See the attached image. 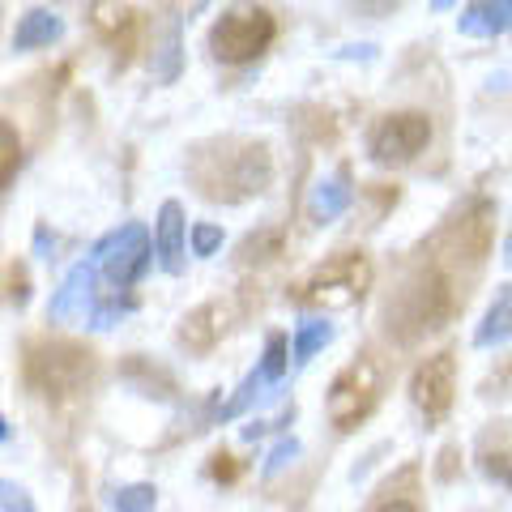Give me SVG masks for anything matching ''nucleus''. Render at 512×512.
<instances>
[{"instance_id":"nucleus-9","label":"nucleus","mask_w":512,"mask_h":512,"mask_svg":"<svg viewBox=\"0 0 512 512\" xmlns=\"http://www.w3.org/2000/svg\"><path fill=\"white\" fill-rule=\"evenodd\" d=\"M26 376L39 384V389L52 393H69L90 376V355H82L77 346H35L26 363Z\"/></svg>"},{"instance_id":"nucleus-7","label":"nucleus","mask_w":512,"mask_h":512,"mask_svg":"<svg viewBox=\"0 0 512 512\" xmlns=\"http://www.w3.org/2000/svg\"><path fill=\"white\" fill-rule=\"evenodd\" d=\"M286 367H291V346H286L282 333H269V338H265V355L256 359V367L244 376V384L235 389L231 402L218 410V419H222V423H231V419H239L244 410H252L269 389H278V384H282Z\"/></svg>"},{"instance_id":"nucleus-26","label":"nucleus","mask_w":512,"mask_h":512,"mask_svg":"<svg viewBox=\"0 0 512 512\" xmlns=\"http://www.w3.org/2000/svg\"><path fill=\"white\" fill-rule=\"evenodd\" d=\"M487 389H500V397H512V359H504V367L491 376Z\"/></svg>"},{"instance_id":"nucleus-23","label":"nucleus","mask_w":512,"mask_h":512,"mask_svg":"<svg viewBox=\"0 0 512 512\" xmlns=\"http://www.w3.org/2000/svg\"><path fill=\"white\" fill-rule=\"evenodd\" d=\"M0 137H5V171H0V184H13V167L22 163V141H18V128H13L9 120L0 124Z\"/></svg>"},{"instance_id":"nucleus-21","label":"nucleus","mask_w":512,"mask_h":512,"mask_svg":"<svg viewBox=\"0 0 512 512\" xmlns=\"http://www.w3.org/2000/svg\"><path fill=\"white\" fill-rule=\"evenodd\" d=\"M299 457V440L295 436H282L274 448H269V457H265V466H261V478H274V474H282L291 461Z\"/></svg>"},{"instance_id":"nucleus-5","label":"nucleus","mask_w":512,"mask_h":512,"mask_svg":"<svg viewBox=\"0 0 512 512\" xmlns=\"http://www.w3.org/2000/svg\"><path fill=\"white\" fill-rule=\"evenodd\" d=\"M376 402H380V367L372 359H355L333 376L325 393V414L338 431H355Z\"/></svg>"},{"instance_id":"nucleus-28","label":"nucleus","mask_w":512,"mask_h":512,"mask_svg":"<svg viewBox=\"0 0 512 512\" xmlns=\"http://www.w3.org/2000/svg\"><path fill=\"white\" fill-rule=\"evenodd\" d=\"M457 5V0H431V9H436V13H444V9H453Z\"/></svg>"},{"instance_id":"nucleus-12","label":"nucleus","mask_w":512,"mask_h":512,"mask_svg":"<svg viewBox=\"0 0 512 512\" xmlns=\"http://www.w3.org/2000/svg\"><path fill=\"white\" fill-rule=\"evenodd\" d=\"M188 222L180 201H163L158 205V218H154V256L167 274H180L184 269V248H188Z\"/></svg>"},{"instance_id":"nucleus-16","label":"nucleus","mask_w":512,"mask_h":512,"mask_svg":"<svg viewBox=\"0 0 512 512\" xmlns=\"http://www.w3.org/2000/svg\"><path fill=\"white\" fill-rule=\"evenodd\" d=\"M180 73H184V18H171L163 26V39L154 43L150 77H154V86H171Z\"/></svg>"},{"instance_id":"nucleus-24","label":"nucleus","mask_w":512,"mask_h":512,"mask_svg":"<svg viewBox=\"0 0 512 512\" xmlns=\"http://www.w3.org/2000/svg\"><path fill=\"white\" fill-rule=\"evenodd\" d=\"M0 504H5V512H39L35 500H30V491L18 487L13 478H5V483H0Z\"/></svg>"},{"instance_id":"nucleus-19","label":"nucleus","mask_w":512,"mask_h":512,"mask_svg":"<svg viewBox=\"0 0 512 512\" xmlns=\"http://www.w3.org/2000/svg\"><path fill=\"white\" fill-rule=\"evenodd\" d=\"M329 342H333L329 316H303L295 325V338H291V367H308Z\"/></svg>"},{"instance_id":"nucleus-27","label":"nucleus","mask_w":512,"mask_h":512,"mask_svg":"<svg viewBox=\"0 0 512 512\" xmlns=\"http://www.w3.org/2000/svg\"><path fill=\"white\" fill-rule=\"evenodd\" d=\"M376 512H423V508L414 504V500H389V504H380Z\"/></svg>"},{"instance_id":"nucleus-6","label":"nucleus","mask_w":512,"mask_h":512,"mask_svg":"<svg viewBox=\"0 0 512 512\" xmlns=\"http://www.w3.org/2000/svg\"><path fill=\"white\" fill-rule=\"evenodd\" d=\"M431 141V120L423 111H393L384 116L372 137H367V154H372L376 167H402V163H414Z\"/></svg>"},{"instance_id":"nucleus-4","label":"nucleus","mask_w":512,"mask_h":512,"mask_svg":"<svg viewBox=\"0 0 512 512\" xmlns=\"http://www.w3.org/2000/svg\"><path fill=\"white\" fill-rule=\"evenodd\" d=\"M274 35H278V26L265 9H256V5L227 9L210 26V52L222 64H248L274 43Z\"/></svg>"},{"instance_id":"nucleus-15","label":"nucleus","mask_w":512,"mask_h":512,"mask_svg":"<svg viewBox=\"0 0 512 512\" xmlns=\"http://www.w3.org/2000/svg\"><path fill=\"white\" fill-rule=\"evenodd\" d=\"M350 201H355V192H350L346 175H325V180H316V188L308 192V222L325 227V222L342 218L350 210Z\"/></svg>"},{"instance_id":"nucleus-2","label":"nucleus","mask_w":512,"mask_h":512,"mask_svg":"<svg viewBox=\"0 0 512 512\" xmlns=\"http://www.w3.org/2000/svg\"><path fill=\"white\" fill-rule=\"evenodd\" d=\"M218 154H210V146H201L192 158V180H197L201 197L210 201H244L265 192L269 175V150L252 146V141H218Z\"/></svg>"},{"instance_id":"nucleus-8","label":"nucleus","mask_w":512,"mask_h":512,"mask_svg":"<svg viewBox=\"0 0 512 512\" xmlns=\"http://www.w3.org/2000/svg\"><path fill=\"white\" fill-rule=\"evenodd\" d=\"M453 397H457V363L453 355H431L419 363V372L410 376V402L419 406V414L427 423H440L448 410H453Z\"/></svg>"},{"instance_id":"nucleus-11","label":"nucleus","mask_w":512,"mask_h":512,"mask_svg":"<svg viewBox=\"0 0 512 512\" xmlns=\"http://www.w3.org/2000/svg\"><path fill=\"white\" fill-rule=\"evenodd\" d=\"M94 278H99V265H94V261L73 265L69 274H64V282H60V291L52 295V308H47V316H52L56 325H69V320L86 316L94 308Z\"/></svg>"},{"instance_id":"nucleus-1","label":"nucleus","mask_w":512,"mask_h":512,"mask_svg":"<svg viewBox=\"0 0 512 512\" xmlns=\"http://www.w3.org/2000/svg\"><path fill=\"white\" fill-rule=\"evenodd\" d=\"M457 308V286L444 274L440 261H427L423 269H414L406 286L389 299V333L397 342H419L427 333L444 329V320Z\"/></svg>"},{"instance_id":"nucleus-20","label":"nucleus","mask_w":512,"mask_h":512,"mask_svg":"<svg viewBox=\"0 0 512 512\" xmlns=\"http://www.w3.org/2000/svg\"><path fill=\"white\" fill-rule=\"evenodd\" d=\"M158 508V491L150 483H128L111 491V512H154Z\"/></svg>"},{"instance_id":"nucleus-25","label":"nucleus","mask_w":512,"mask_h":512,"mask_svg":"<svg viewBox=\"0 0 512 512\" xmlns=\"http://www.w3.org/2000/svg\"><path fill=\"white\" fill-rule=\"evenodd\" d=\"M350 9H359V13H372V18H380V13H389L397 0H346Z\"/></svg>"},{"instance_id":"nucleus-17","label":"nucleus","mask_w":512,"mask_h":512,"mask_svg":"<svg viewBox=\"0 0 512 512\" xmlns=\"http://www.w3.org/2000/svg\"><path fill=\"white\" fill-rule=\"evenodd\" d=\"M478 461H483L487 478L512 487V423H491L478 440Z\"/></svg>"},{"instance_id":"nucleus-18","label":"nucleus","mask_w":512,"mask_h":512,"mask_svg":"<svg viewBox=\"0 0 512 512\" xmlns=\"http://www.w3.org/2000/svg\"><path fill=\"white\" fill-rule=\"evenodd\" d=\"M512 342V282H504L495 291L491 308L483 312V325L474 329V346L478 350H491V346H504Z\"/></svg>"},{"instance_id":"nucleus-10","label":"nucleus","mask_w":512,"mask_h":512,"mask_svg":"<svg viewBox=\"0 0 512 512\" xmlns=\"http://www.w3.org/2000/svg\"><path fill=\"white\" fill-rule=\"evenodd\" d=\"M363 286V261L359 256H346V261H333L325 269H316V278H308L299 286V299L308 303H355Z\"/></svg>"},{"instance_id":"nucleus-3","label":"nucleus","mask_w":512,"mask_h":512,"mask_svg":"<svg viewBox=\"0 0 512 512\" xmlns=\"http://www.w3.org/2000/svg\"><path fill=\"white\" fill-rule=\"evenodd\" d=\"M90 261L99 265V274L111 291H128V286L141 282V274H146L154 261V235L141 227V222H128V227L111 231L94 244Z\"/></svg>"},{"instance_id":"nucleus-14","label":"nucleus","mask_w":512,"mask_h":512,"mask_svg":"<svg viewBox=\"0 0 512 512\" xmlns=\"http://www.w3.org/2000/svg\"><path fill=\"white\" fill-rule=\"evenodd\" d=\"M60 39H64V18L56 9H26L18 18L9 47L13 52H39V47H52Z\"/></svg>"},{"instance_id":"nucleus-13","label":"nucleus","mask_w":512,"mask_h":512,"mask_svg":"<svg viewBox=\"0 0 512 512\" xmlns=\"http://www.w3.org/2000/svg\"><path fill=\"white\" fill-rule=\"evenodd\" d=\"M457 30L470 39H495L512 30V0H470L457 18Z\"/></svg>"},{"instance_id":"nucleus-22","label":"nucleus","mask_w":512,"mask_h":512,"mask_svg":"<svg viewBox=\"0 0 512 512\" xmlns=\"http://www.w3.org/2000/svg\"><path fill=\"white\" fill-rule=\"evenodd\" d=\"M188 248H192V256H214L218 248H222V227H214V222H197L192 227V235H188Z\"/></svg>"}]
</instances>
